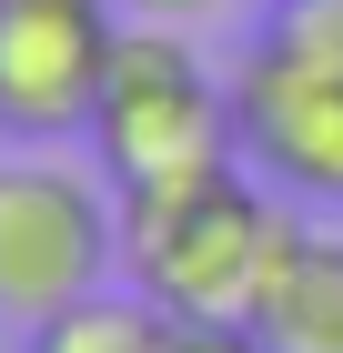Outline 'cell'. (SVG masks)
I'll use <instances>...</instances> for the list:
<instances>
[{"instance_id": "cell-1", "label": "cell", "mask_w": 343, "mask_h": 353, "mask_svg": "<svg viewBox=\"0 0 343 353\" xmlns=\"http://www.w3.org/2000/svg\"><path fill=\"white\" fill-rule=\"evenodd\" d=\"M91 162L121 192H161V182H202V172L242 162V111L233 81L192 51V30L132 21L121 30V61L101 81V111H91Z\"/></svg>"}, {"instance_id": "cell-2", "label": "cell", "mask_w": 343, "mask_h": 353, "mask_svg": "<svg viewBox=\"0 0 343 353\" xmlns=\"http://www.w3.org/2000/svg\"><path fill=\"white\" fill-rule=\"evenodd\" d=\"M273 243H283V212L242 172L121 192V272L152 303H172L182 323H242L253 293H263Z\"/></svg>"}, {"instance_id": "cell-3", "label": "cell", "mask_w": 343, "mask_h": 353, "mask_svg": "<svg viewBox=\"0 0 343 353\" xmlns=\"http://www.w3.org/2000/svg\"><path fill=\"white\" fill-rule=\"evenodd\" d=\"M121 263V182L101 162L10 152L0 162V323H51Z\"/></svg>"}, {"instance_id": "cell-10", "label": "cell", "mask_w": 343, "mask_h": 353, "mask_svg": "<svg viewBox=\"0 0 343 353\" xmlns=\"http://www.w3.org/2000/svg\"><path fill=\"white\" fill-rule=\"evenodd\" d=\"M172 353H273V343H263L253 323H182V343H172Z\"/></svg>"}, {"instance_id": "cell-8", "label": "cell", "mask_w": 343, "mask_h": 353, "mask_svg": "<svg viewBox=\"0 0 343 353\" xmlns=\"http://www.w3.org/2000/svg\"><path fill=\"white\" fill-rule=\"evenodd\" d=\"M263 41L293 51V61H313V71H343V0H273Z\"/></svg>"}, {"instance_id": "cell-6", "label": "cell", "mask_w": 343, "mask_h": 353, "mask_svg": "<svg viewBox=\"0 0 343 353\" xmlns=\"http://www.w3.org/2000/svg\"><path fill=\"white\" fill-rule=\"evenodd\" d=\"M242 323L263 333L273 353H343V243L283 222V243L263 263V293Z\"/></svg>"}, {"instance_id": "cell-9", "label": "cell", "mask_w": 343, "mask_h": 353, "mask_svg": "<svg viewBox=\"0 0 343 353\" xmlns=\"http://www.w3.org/2000/svg\"><path fill=\"white\" fill-rule=\"evenodd\" d=\"M233 0H121V21H161V30H202V21H222Z\"/></svg>"}, {"instance_id": "cell-4", "label": "cell", "mask_w": 343, "mask_h": 353, "mask_svg": "<svg viewBox=\"0 0 343 353\" xmlns=\"http://www.w3.org/2000/svg\"><path fill=\"white\" fill-rule=\"evenodd\" d=\"M121 30V0H0V141L91 132Z\"/></svg>"}, {"instance_id": "cell-7", "label": "cell", "mask_w": 343, "mask_h": 353, "mask_svg": "<svg viewBox=\"0 0 343 353\" xmlns=\"http://www.w3.org/2000/svg\"><path fill=\"white\" fill-rule=\"evenodd\" d=\"M182 343V313L172 303H152L132 283V293H81V303H61L51 323H30V353H172Z\"/></svg>"}, {"instance_id": "cell-5", "label": "cell", "mask_w": 343, "mask_h": 353, "mask_svg": "<svg viewBox=\"0 0 343 353\" xmlns=\"http://www.w3.org/2000/svg\"><path fill=\"white\" fill-rule=\"evenodd\" d=\"M233 111H242V162L263 182L343 212V71H313V61L253 41L233 61Z\"/></svg>"}]
</instances>
